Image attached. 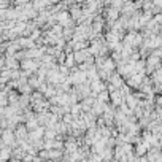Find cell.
Here are the masks:
<instances>
[{"label":"cell","instance_id":"cell-1","mask_svg":"<svg viewBox=\"0 0 162 162\" xmlns=\"http://www.w3.org/2000/svg\"><path fill=\"white\" fill-rule=\"evenodd\" d=\"M40 65H43V64H40V62H37V60H33V59H24L21 62V67L24 70H27V72H32V70H37Z\"/></svg>","mask_w":162,"mask_h":162},{"label":"cell","instance_id":"cell-2","mask_svg":"<svg viewBox=\"0 0 162 162\" xmlns=\"http://www.w3.org/2000/svg\"><path fill=\"white\" fill-rule=\"evenodd\" d=\"M43 135H44V129L43 127H38V129L32 130L29 133V138H30V142H38V140H41Z\"/></svg>","mask_w":162,"mask_h":162},{"label":"cell","instance_id":"cell-3","mask_svg":"<svg viewBox=\"0 0 162 162\" xmlns=\"http://www.w3.org/2000/svg\"><path fill=\"white\" fill-rule=\"evenodd\" d=\"M14 135H16V138H18L19 142H24L26 138L29 137V135H27V127H26V126H19L18 129H16ZM26 142H27V140H26Z\"/></svg>","mask_w":162,"mask_h":162},{"label":"cell","instance_id":"cell-4","mask_svg":"<svg viewBox=\"0 0 162 162\" xmlns=\"http://www.w3.org/2000/svg\"><path fill=\"white\" fill-rule=\"evenodd\" d=\"M91 89L94 91V94H97V92L100 94V92L107 91V89H105V84L102 83V80H100V78H99V80H96V81H92V83H91Z\"/></svg>","mask_w":162,"mask_h":162},{"label":"cell","instance_id":"cell-5","mask_svg":"<svg viewBox=\"0 0 162 162\" xmlns=\"http://www.w3.org/2000/svg\"><path fill=\"white\" fill-rule=\"evenodd\" d=\"M73 64H75V56L73 54H69L67 62H65V67H67V69H73Z\"/></svg>","mask_w":162,"mask_h":162},{"label":"cell","instance_id":"cell-6","mask_svg":"<svg viewBox=\"0 0 162 162\" xmlns=\"http://www.w3.org/2000/svg\"><path fill=\"white\" fill-rule=\"evenodd\" d=\"M60 154H62V151H59V149H51L49 151V159H57L60 157Z\"/></svg>","mask_w":162,"mask_h":162},{"label":"cell","instance_id":"cell-7","mask_svg":"<svg viewBox=\"0 0 162 162\" xmlns=\"http://www.w3.org/2000/svg\"><path fill=\"white\" fill-rule=\"evenodd\" d=\"M97 100H99V102H103V103H105V102H107V100H108V92H107V91L100 92V94H99V99H97Z\"/></svg>","mask_w":162,"mask_h":162},{"label":"cell","instance_id":"cell-8","mask_svg":"<svg viewBox=\"0 0 162 162\" xmlns=\"http://www.w3.org/2000/svg\"><path fill=\"white\" fill-rule=\"evenodd\" d=\"M54 94H56V89L54 87H46V89H44V96H46V97H54Z\"/></svg>","mask_w":162,"mask_h":162},{"label":"cell","instance_id":"cell-9","mask_svg":"<svg viewBox=\"0 0 162 162\" xmlns=\"http://www.w3.org/2000/svg\"><path fill=\"white\" fill-rule=\"evenodd\" d=\"M10 157V148L8 146H3V153H2V159H3V162L7 160Z\"/></svg>","mask_w":162,"mask_h":162},{"label":"cell","instance_id":"cell-10","mask_svg":"<svg viewBox=\"0 0 162 162\" xmlns=\"http://www.w3.org/2000/svg\"><path fill=\"white\" fill-rule=\"evenodd\" d=\"M8 67H10V69H18V62H16L14 57H10L8 59Z\"/></svg>","mask_w":162,"mask_h":162},{"label":"cell","instance_id":"cell-11","mask_svg":"<svg viewBox=\"0 0 162 162\" xmlns=\"http://www.w3.org/2000/svg\"><path fill=\"white\" fill-rule=\"evenodd\" d=\"M110 162H119V160H116V159H115V160H110Z\"/></svg>","mask_w":162,"mask_h":162}]
</instances>
